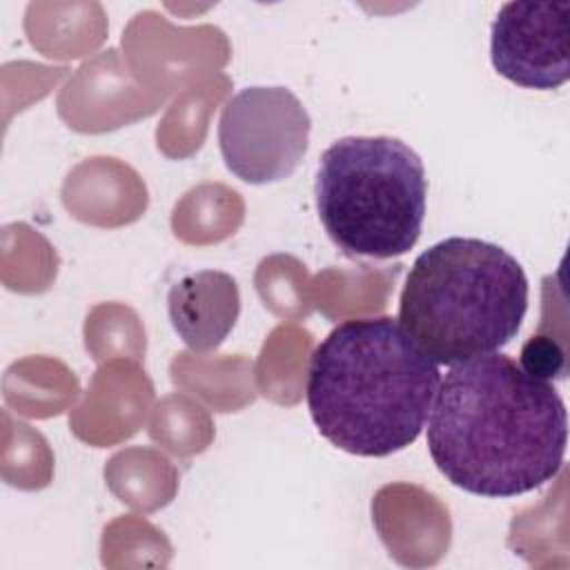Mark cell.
Segmentation results:
<instances>
[{"mask_svg": "<svg viewBox=\"0 0 570 570\" xmlns=\"http://www.w3.org/2000/svg\"><path fill=\"white\" fill-rule=\"evenodd\" d=\"M568 410L550 381L492 352L450 365L428 416L436 470L463 492L510 499L563 468Z\"/></svg>", "mask_w": 570, "mask_h": 570, "instance_id": "6da1fadb", "label": "cell"}, {"mask_svg": "<svg viewBox=\"0 0 570 570\" xmlns=\"http://www.w3.org/2000/svg\"><path fill=\"white\" fill-rule=\"evenodd\" d=\"M439 365L392 316L338 323L312 352L305 383L323 439L356 456H390L423 432Z\"/></svg>", "mask_w": 570, "mask_h": 570, "instance_id": "7a4b0ae2", "label": "cell"}, {"mask_svg": "<svg viewBox=\"0 0 570 570\" xmlns=\"http://www.w3.org/2000/svg\"><path fill=\"white\" fill-rule=\"evenodd\" d=\"M528 294V276L510 252L450 236L412 263L396 321L436 365H456L505 347L521 330Z\"/></svg>", "mask_w": 570, "mask_h": 570, "instance_id": "3957f363", "label": "cell"}, {"mask_svg": "<svg viewBox=\"0 0 570 570\" xmlns=\"http://www.w3.org/2000/svg\"><path fill=\"white\" fill-rule=\"evenodd\" d=\"M316 212L332 243L352 258L410 252L423 227L428 178L421 156L392 136H345L321 156Z\"/></svg>", "mask_w": 570, "mask_h": 570, "instance_id": "277c9868", "label": "cell"}, {"mask_svg": "<svg viewBox=\"0 0 570 570\" xmlns=\"http://www.w3.org/2000/svg\"><path fill=\"white\" fill-rule=\"evenodd\" d=\"M309 129L307 109L287 87H245L220 111L218 147L236 178L267 185L294 174Z\"/></svg>", "mask_w": 570, "mask_h": 570, "instance_id": "5b68a950", "label": "cell"}, {"mask_svg": "<svg viewBox=\"0 0 570 570\" xmlns=\"http://www.w3.org/2000/svg\"><path fill=\"white\" fill-rule=\"evenodd\" d=\"M568 18L570 2L501 4L490 29L494 71L523 89H559L570 78Z\"/></svg>", "mask_w": 570, "mask_h": 570, "instance_id": "8992f818", "label": "cell"}, {"mask_svg": "<svg viewBox=\"0 0 570 570\" xmlns=\"http://www.w3.org/2000/svg\"><path fill=\"white\" fill-rule=\"evenodd\" d=\"M167 312L174 332L194 352L218 347L240 314V292L227 272L200 269L169 287Z\"/></svg>", "mask_w": 570, "mask_h": 570, "instance_id": "52a82bcc", "label": "cell"}, {"mask_svg": "<svg viewBox=\"0 0 570 570\" xmlns=\"http://www.w3.org/2000/svg\"><path fill=\"white\" fill-rule=\"evenodd\" d=\"M519 365L543 381L552 379H563L566 376V352L554 343L550 336H530L519 356Z\"/></svg>", "mask_w": 570, "mask_h": 570, "instance_id": "ba28073f", "label": "cell"}]
</instances>
